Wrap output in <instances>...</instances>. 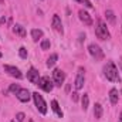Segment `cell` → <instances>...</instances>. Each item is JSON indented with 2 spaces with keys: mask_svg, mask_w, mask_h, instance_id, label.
<instances>
[{
  "mask_svg": "<svg viewBox=\"0 0 122 122\" xmlns=\"http://www.w3.org/2000/svg\"><path fill=\"white\" fill-rule=\"evenodd\" d=\"M105 17H107L108 23L115 24V13H114L112 10H105Z\"/></svg>",
  "mask_w": 122,
  "mask_h": 122,
  "instance_id": "obj_18",
  "label": "cell"
},
{
  "mask_svg": "<svg viewBox=\"0 0 122 122\" xmlns=\"http://www.w3.org/2000/svg\"><path fill=\"white\" fill-rule=\"evenodd\" d=\"M104 72H105L107 80H109L112 82H121V77L118 74V68H117V65L112 61L107 62V65L104 67Z\"/></svg>",
  "mask_w": 122,
  "mask_h": 122,
  "instance_id": "obj_1",
  "label": "cell"
},
{
  "mask_svg": "<svg viewBox=\"0 0 122 122\" xmlns=\"http://www.w3.org/2000/svg\"><path fill=\"white\" fill-rule=\"evenodd\" d=\"M30 122H33V121H30Z\"/></svg>",
  "mask_w": 122,
  "mask_h": 122,
  "instance_id": "obj_31",
  "label": "cell"
},
{
  "mask_svg": "<svg viewBox=\"0 0 122 122\" xmlns=\"http://www.w3.org/2000/svg\"><path fill=\"white\" fill-rule=\"evenodd\" d=\"M53 81L56 82V85H62V82L65 81V72L60 70V68H56L54 71H53Z\"/></svg>",
  "mask_w": 122,
  "mask_h": 122,
  "instance_id": "obj_7",
  "label": "cell"
},
{
  "mask_svg": "<svg viewBox=\"0 0 122 122\" xmlns=\"http://www.w3.org/2000/svg\"><path fill=\"white\" fill-rule=\"evenodd\" d=\"M53 82H54V81H53V80H50L48 77H40V80H38L37 85H38L43 91L51 92V91H53V88H54V84H53Z\"/></svg>",
  "mask_w": 122,
  "mask_h": 122,
  "instance_id": "obj_4",
  "label": "cell"
},
{
  "mask_svg": "<svg viewBox=\"0 0 122 122\" xmlns=\"http://www.w3.org/2000/svg\"><path fill=\"white\" fill-rule=\"evenodd\" d=\"M78 17H80V20H81L85 26H92V17L85 11V10L81 9V10L78 11Z\"/></svg>",
  "mask_w": 122,
  "mask_h": 122,
  "instance_id": "obj_10",
  "label": "cell"
},
{
  "mask_svg": "<svg viewBox=\"0 0 122 122\" xmlns=\"http://www.w3.org/2000/svg\"><path fill=\"white\" fill-rule=\"evenodd\" d=\"M95 36H97L99 40H108V38H111V34H109L108 29H107V24H105L102 20H98V23H97Z\"/></svg>",
  "mask_w": 122,
  "mask_h": 122,
  "instance_id": "obj_2",
  "label": "cell"
},
{
  "mask_svg": "<svg viewBox=\"0 0 122 122\" xmlns=\"http://www.w3.org/2000/svg\"><path fill=\"white\" fill-rule=\"evenodd\" d=\"M119 121L122 122V112H121V115H119Z\"/></svg>",
  "mask_w": 122,
  "mask_h": 122,
  "instance_id": "obj_29",
  "label": "cell"
},
{
  "mask_svg": "<svg viewBox=\"0 0 122 122\" xmlns=\"http://www.w3.org/2000/svg\"><path fill=\"white\" fill-rule=\"evenodd\" d=\"M31 95H33V99H34V104H36L37 109H38L43 115H46V114H47V104H46V101L43 99V97H41L38 92H33Z\"/></svg>",
  "mask_w": 122,
  "mask_h": 122,
  "instance_id": "obj_3",
  "label": "cell"
},
{
  "mask_svg": "<svg viewBox=\"0 0 122 122\" xmlns=\"http://www.w3.org/2000/svg\"><path fill=\"white\" fill-rule=\"evenodd\" d=\"M27 80L30 81L31 84H36V85H37V82H38V80H40V74H38V71H37L36 68H30V70H29V72H27Z\"/></svg>",
  "mask_w": 122,
  "mask_h": 122,
  "instance_id": "obj_11",
  "label": "cell"
},
{
  "mask_svg": "<svg viewBox=\"0 0 122 122\" xmlns=\"http://www.w3.org/2000/svg\"><path fill=\"white\" fill-rule=\"evenodd\" d=\"M11 122H16V121H11Z\"/></svg>",
  "mask_w": 122,
  "mask_h": 122,
  "instance_id": "obj_30",
  "label": "cell"
},
{
  "mask_svg": "<svg viewBox=\"0 0 122 122\" xmlns=\"http://www.w3.org/2000/svg\"><path fill=\"white\" fill-rule=\"evenodd\" d=\"M51 26H53V29L56 31H58V33H61L62 34V23H61V19L58 14H54L53 16V20H51Z\"/></svg>",
  "mask_w": 122,
  "mask_h": 122,
  "instance_id": "obj_12",
  "label": "cell"
},
{
  "mask_svg": "<svg viewBox=\"0 0 122 122\" xmlns=\"http://www.w3.org/2000/svg\"><path fill=\"white\" fill-rule=\"evenodd\" d=\"M119 68H121V71H122V58H119Z\"/></svg>",
  "mask_w": 122,
  "mask_h": 122,
  "instance_id": "obj_28",
  "label": "cell"
},
{
  "mask_svg": "<svg viewBox=\"0 0 122 122\" xmlns=\"http://www.w3.org/2000/svg\"><path fill=\"white\" fill-rule=\"evenodd\" d=\"M81 102H82V109L87 111V109H88V105H90V97H88V94H84V95H82Z\"/></svg>",
  "mask_w": 122,
  "mask_h": 122,
  "instance_id": "obj_20",
  "label": "cell"
},
{
  "mask_svg": "<svg viewBox=\"0 0 122 122\" xmlns=\"http://www.w3.org/2000/svg\"><path fill=\"white\" fill-rule=\"evenodd\" d=\"M51 108H53V111L56 112V115H57L58 118H62V117H64V114H62V111H61L60 105H58V102H57L56 99L51 101Z\"/></svg>",
  "mask_w": 122,
  "mask_h": 122,
  "instance_id": "obj_14",
  "label": "cell"
},
{
  "mask_svg": "<svg viewBox=\"0 0 122 122\" xmlns=\"http://www.w3.org/2000/svg\"><path fill=\"white\" fill-rule=\"evenodd\" d=\"M57 60H58V56L54 53V54H51L50 57H48V60H47V67L48 68H51V67H54L56 65V62H57Z\"/></svg>",
  "mask_w": 122,
  "mask_h": 122,
  "instance_id": "obj_19",
  "label": "cell"
},
{
  "mask_svg": "<svg viewBox=\"0 0 122 122\" xmlns=\"http://www.w3.org/2000/svg\"><path fill=\"white\" fill-rule=\"evenodd\" d=\"M119 122H121V121H119Z\"/></svg>",
  "mask_w": 122,
  "mask_h": 122,
  "instance_id": "obj_33",
  "label": "cell"
},
{
  "mask_svg": "<svg viewBox=\"0 0 122 122\" xmlns=\"http://www.w3.org/2000/svg\"><path fill=\"white\" fill-rule=\"evenodd\" d=\"M16 97H17V99H19L20 102H29L33 95L30 94V91H29L27 88H20L19 92L16 94Z\"/></svg>",
  "mask_w": 122,
  "mask_h": 122,
  "instance_id": "obj_8",
  "label": "cell"
},
{
  "mask_svg": "<svg viewBox=\"0 0 122 122\" xmlns=\"http://www.w3.org/2000/svg\"><path fill=\"white\" fill-rule=\"evenodd\" d=\"M109 101H111V104H112V105H117V104H118V101H119V94H118V90L112 88V90L109 91Z\"/></svg>",
  "mask_w": 122,
  "mask_h": 122,
  "instance_id": "obj_13",
  "label": "cell"
},
{
  "mask_svg": "<svg viewBox=\"0 0 122 122\" xmlns=\"http://www.w3.org/2000/svg\"><path fill=\"white\" fill-rule=\"evenodd\" d=\"M4 71L9 74V75H11V77H14V78H17V80H20V78H23V74L20 72V70L19 68H16L14 65H4Z\"/></svg>",
  "mask_w": 122,
  "mask_h": 122,
  "instance_id": "obj_9",
  "label": "cell"
},
{
  "mask_svg": "<svg viewBox=\"0 0 122 122\" xmlns=\"http://www.w3.org/2000/svg\"><path fill=\"white\" fill-rule=\"evenodd\" d=\"M41 37H43V30H40V29H33L31 30V38H33V41H38Z\"/></svg>",
  "mask_w": 122,
  "mask_h": 122,
  "instance_id": "obj_17",
  "label": "cell"
},
{
  "mask_svg": "<svg viewBox=\"0 0 122 122\" xmlns=\"http://www.w3.org/2000/svg\"><path fill=\"white\" fill-rule=\"evenodd\" d=\"M102 112H104V111H102V105L97 102V104L94 105V117H95L97 119H99V118L102 117Z\"/></svg>",
  "mask_w": 122,
  "mask_h": 122,
  "instance_id": "obj_16",
  "label": "cell"
},
{
  "mask_svg": "<svg viewBox=\"0 0 122 122\" xmlns=\"http://www.w3.org/2000/svg\"><path fill=\"white\" fill-rule=\"evenodd\" d=\"M19 56L21 58H27V50H26V47H20L19 48Z\"/></svg>",
  "mask_w": 122,
  "mask_h": 122,
  "instance_id": "obj_23",
  "label": "cell"
},
{
  "mask_svg": "<svg viewBox=\"0 0 122 122\" xmlns=\"http://www.w3.org/2000/svg\"><path fill=\"white\" fill-rule=\"evenodd\" d=\"M13 31H14L16 34H19L20 37H26V36H27V31H26V29H24L21 24H14V26H13Z\"/></svg>",
  "mask_w": 122,
  "mask_h": 122,
  "instance_id": "obj_15",
  "label": "cell"
},
{
  "mask_svg": "<svg viewBox=\"0 0 122 122\" xmlns=\"http://www.w3.org/2000/svg\"><path fill=\"white\" fill-rule=\"evenodd\" d=\"M75 1H78V3H81V4H84L85 7H88V9H92L94 7V4H92L90 0H75Z\"/></svg>",
  "mask_w": 122,
  "mask_h": 122,
  "instance_id": "obj_22",
  "label": "cell"
},
{
  "mask_svg": "<svg viewBox=\"0 0 122 122\" xmlns=\"http://www.w3.org/2000/svg\"><path fill=\"white\" fill-rule=\"evenodd\" d=\"M72 101H74V102L78 101V94H77V92H72Z\"/></svg>",
  "mask_w": 122,
  "mask_h": 122,
  "instance_id": "obj_26",
  "label": "cell"
},
{
  "mask_svg": "<svg viewBox=\"0 0 122 122\" xmlns=\"http://www.w3.org/2000/svg\"><path fill=\"white\" fill-rule=\"evenodd\" d=\"M88 51H90V54H91L95 60H102V58H104V51H102L101 47H99L98 44H95V43H91V44L88 46Z\"/></svg>",
  "mask_w": 122,
  "mask_h": 122,
  "instance_id": "obj_6",
  "label": "cell"
},
{
  "mask_svg": "<svg viewBox=\"0 0 122 122\" xmlns=\"http://www.w3.org/2000/svg\"><path fill=\"white\" fill-rule=\"evenodd\" d=\"M41 50H50V40H47V38H44V40H41Z\"/></svg>",
  "mask_w": 122,
  "mask_h": 122,
  "instance_id": "obj_21",
  "label": "cell"
},
{
  "mask_svg": "<svg viewBox=\"0 0 122 122\" xmlns=\"http://www.w3.org/2000/svg\"><path fill=\"white\" fill-rule=\"evenodd\" d=\"M19 90H20L19 84H11V85H10V88H9V91L13 92V94H17V92H19Z\"/></svg>",
  "mask_w": 122,
  "mask_h": 122,
  "instance_id": "obj_24",
  "label": "cell"
},
{
  "mask_svg": "<svg viewBox=\"0 0 122 122\" xmlns=\"http://www.w3.org/2000/svg\"><path fill=\"white\" fill-rule=\"evenodd\" d=\"M0 23L4 24V23H6V17H1V19H0Z\"/></svg>",
  "mask_w": 122,
  "mask_h": 122,
  "instance_id": "obj_27",
  "label": "cell"
},
{
  "mask_svg": "<svg viewBox=\"0 0 122 122\" xmlns=\"http://www.w3.org/2000/svg\"><path fill=\"white\" fill-rule=\"evenodd\" d=\"M121 94H122V91H121Z\"/></svg>",
  "mask_w": 122,
  "mask_h": 122,
  "instance_id": "obj_32",
  "label": "cell"
},
{
  "mask_svg": "<svg viewBox=\"0 0 122 122\" xmlns=\"http://www.w3.org/2000/svg\"><path fill=\"white\" fill-rule=\"evenodd\" d=\"M85 84V70L84 67H78V71H77V77H75V90H81Z\"/></svg>",
  "mask_w": 122,
  "mask_h": 122,
  "instance_id": "obj_5",
  "label": "cell"
},
{
  "mask_svg": "<svg viewBox=\"0 0 122 122\" xmlns=\"http://www.w3.org/2000/svg\"><path fill=\"white\" fill-rule=\"evenodd\" d=\"M24 118H26V115H24L23 112H19V114L16 115V119H17V122H23V121H24Z\"/></svg>",
  "mask_w": 122,
  "mask_h": 122,
  "instance_id": "obj_25",
  "label": "cell"
}]
</instances>
